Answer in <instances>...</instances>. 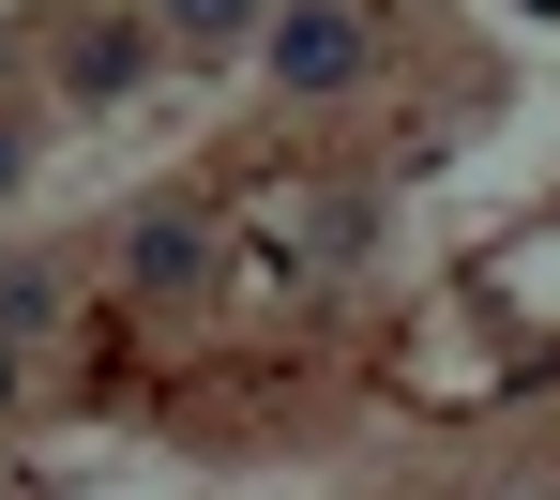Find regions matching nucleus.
I'll return each mask as SVG.
<instances>
[{
    "mask_svg": "<svg viewBox=\"0 0 560 500\" xmlns=\"http://www.w3.org/2000/svg\"><path fill=\"white\" fill-rule=\"evenodd\" d=\"M258 46H273V77H288L303 106H318V92H349V77L378 61V31L349 15V0H273V15H258Z\"/></svg>",
    "mask_w": 560,
    "mask_h": 500,
    "instance_id": "nucleus-1",
    "label": "nucleus"
},
{
    "mask_svg": "<svg viewBox=\"0 0 560 500\" xmlns=\"http://www.w3.org/2000/svg\"><path fill=\"white\" fill-rule=\"evenodd\" d=\"M152 15H167V46H258L273 0H152Z\"/></svg>",
    "mask_w": 560,
    "mask_h": 500,
    "instance_id": "nucleus-2",
    "label": "nucleus"
},
{
    "mask_svg": "<svg viewBox=\"0 0 560 500\" xmlns=\"http://www.w3.org/2000/svg\"><path fill=\"white\" fill-rule=\"evenodd\" d=\"M137 274H152V289H183V274H197V243H183V212H152V228H137Z\"/></svg>",
    "mask_w": 560,
    "mask_h": 500,
    "instance_id": "nucleus-3",
    "label": "nucleus"
}]
</instances>
